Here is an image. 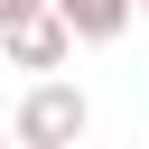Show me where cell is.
<instances>
[{"label":"cell","mask_w":149,"mask_h":149,"mask_svg":"<svg viewBox=\"0 0 149 149\" xmlns=\"http://www.w3.org/2000/svg\"><path fill=\"white\" fill-rule=\"evenodd\" d=\"M28 9H47V0H0V28H9V19H28Z\"/></svg>","instance_id":"obj_4"},{"label":"cell","mask_w":149,"mask_h":149,"mask_svg":"<svg viewBox=\"0 0 149 149\" xmlns=\"http://www.w3.org/2000/svg\"><path fill=\"white\" fill-rule=\"evenodd\" d=\"M74 149H84V140H74Z\"/></svg>","instance_id":"obj_7"},{"label":"cell","mask_w":149,"mask_h":149,"mask_svg":"<svg viewBox=\"0 0 149 149\" xmlns=\"http://www.w3.org/2000/svg\"><path fill=\"white\" fill-rule=\"evenodd\" d=\"M56 9H65V28H74L84 47H112V37L140 19V0H56Z\"/></svg>","instance_id":"obj_3"},{"label":"cell","mask_w":149,"mask_h":149,"mask_svg":"<svg viewBox=\"0 0 149 149\" xmlns=\"http://www.w3.org/2000/svg\"><path fill=\"white\" fill-rule=\"evenodd\" d=\"M0 149H28V140H19V130H9V140H0Z\"/></svg>","instance_id":"obj_5"},{"label":"cell","mask_w":149,"mask_h":149,"mask_svg":"<svg viewBox=\"0 0 149 149\" xmlns=\"http://www.w3.org/2000/svg\"><path fill=\"white\" fill-rule=\"evenodd\" d=\"M28 149H74L84 130H93V102H84V84L74 74H37L28 93H19V121H9Z\"/></svg>","instance_id":"obj_1"},{"label":"cell","mask_w":149,"mask_h":149,"mask_svg":"<svg viewBox=\"0 0 149 149\" xmlns=\"http://www.w3.org/2000/svg\"><path fill=\"white\" fill-rule=\"evenodd\" d=\"M74 47H84V37H74V28H65V9H56V0H47V9H28V19H9V28H0V56H9V65H19V74H65V56H74Z\"/></svg>","instance_id":"obj_2"},{"label":"cell","mask_w":149,"mask_h":149,"mask_svg":"<svg viewBox=\"0 0 149 149\" xmlns=\"http://www.w3.org/2000/svg\"><path fill=\"white\" fill-rule=\"evenodd\" d=\"M140 19H149V0H140Z\"/></svg>","instance_id":"obj_6"}]
</instances>
